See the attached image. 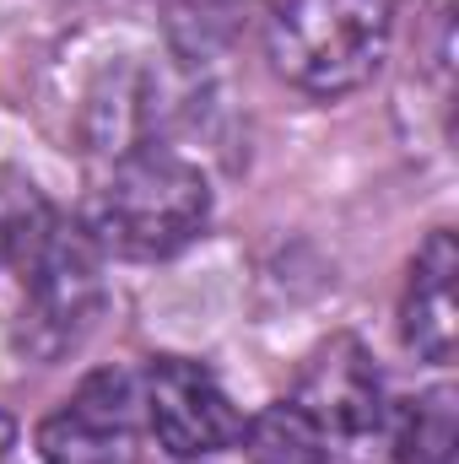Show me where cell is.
<instances>
[{"label":"cell","instance_id":"obj_1","mask_svg":"<svg viewBox=\"0 0 459 464\" xmlns=\"http://www.w3.org/2000/svg\"><path fill=\"white\" fill-rule=\"evenodd\" d=\"M211 222V184L195 162L162 146L119 151L93 189L87 232L119 259H173Z\"/></svg>","mask_w":459,"mask_h":464},{"label":"cell","instance_id":"obj_2","mask_svg":"<svg viewBox=\"0 0 459 464\" xmlns=\"http://www.w3.org/2000/svg\"><path fill=\"white\" fill-rule=\"evenodd\" d=\"M395 33V0H270L265 54L276 76L308 98L362 92Z\"/></svg>","mask_w":459,"mask_h":464},{"label":"cell","instance_id":"obj_3","mask_svg":"<svg viewBox=\"0 0 459 464\" xmlns=\"http://www.w3.org/2000/svg\"><path fill=\"white\" fill-rule=\"evenodd\" d=\"M22 324L16 346L33 362H60L93 330L103 308V248L87 222L54 217L22 254Z\"/></svg>","mask_w":459,"mask_h":464},{"label":"cell","instance_id":"obj_4","mask_svg":"<svg viewBox=\"0 0 459 464\" xmlns=\"http://www.w3.org/2000/svg\"><path fill=\"white\" fill-rule=\"evenodd\" d=\"M141 378L130 367L87 372L60 411L38 427L44 464H135L141 459Z\"/></svg>","mask_w":459,"mask_h":464},{"label":"cell","instance_id":"obj_5","mask_svg":"<svg viewBox=\"0 0 459 464\" xmlns=\"http://www.w3.org/2000/svg\"><path fill=\"white\" fill-rule=\"evenodd\" d=\"M141 411L162 454L200 464L243 438V416L211 367L190 356H157L141 378Z\"/></svg>","mask_w":459,"mask_h":464},{"label":"cell","instance_id":"obj_6","mask_svg":"<svg viewBox=\"0 0 459 464\" xmlns=\"http://www.w3.org/2000/svg\"><path fill=\"white\" fill-rule=\"evenodd\" d=\"M292 405L336 443H367L378 427H384V378L373 367L367 346L356 335H330L308 351L303 372H298V389H292Z\"/></svg>","mask_w":459,"mask_h":464},{"label":"cell","instance_id":"obj_7","mask_svg":"<svg viewBox=\"0 0 459 464\" xmlns=\"http://www.w3.org/2000/svg\"><path fill=\"white\" fill-rule=\"evenodd\" d=\"M459 248L454 232L438 227L427 232V243L416 248L411 270H405V297H400V341L433 367H449L459 346Z\"/></svg>","mask_w":459,"mask_h":464},{"label":"cell","instance_id":"obj_8","mask_svg":"<svg viewBox=\"0 0 459 464\" xmlns=\"http://www.w3.org/2000/svg\"><path fill=\"white\" fill-rule=\"evenodd\" d=\"M238 443H243L249 464H336V454H341L292 400H276L254 421H243Z\"/></svg>","mask_w":459,"mask_h":464},{"label":"cell","instance_id":"obj_9","mask_svg":"<svg viewBox=\"0 0 459 464\" xmlns=\"http://www.w3.org/2000/svg\"><path fill=\"white\" fill-rule=\"evenodd\" d=\"M454 449H459V394L449 383L400 405V416H395L400 464H454Z\"/></svg>","mask_w":459,"mask_h":464},{"label":"cell","instance_id":"obj_10","mask_svg":"<svg viewBox=\"0 0 459 464\" xmlns=\"http://www.w3.org/2000/svg\"><path fill=\"white\" fill-rule=\"evenodd\" d=\"M11 443H16V421H11V416L0 411V459L11 454Z\"/></svg>","mask_w":459,"mask_h":464}]
</instances>
